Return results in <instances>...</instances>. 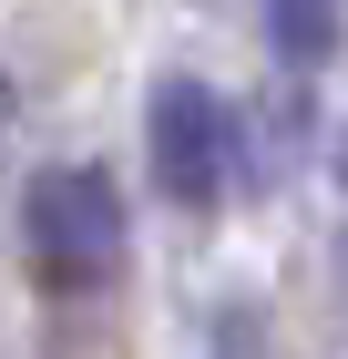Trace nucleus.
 <instances>
[{"label":"nucleus","mask_w":348,"mask_h":359,"mask_svg":"<svg viewBox=\"0 0 348 359\" xmlns=\"http://www.w3.org/2000/svg\"><path fill=\"white\" fill-rule=\"evenodd\" d=\"M267 41L287 72H318L338 52V0H267Z\"/></svg>","instance_id":"3"},{"label":"nucleus","mask_w":348,"mask_h":359,"mask_svg":"<svg viewBox=\"0 0 348 359\" xmlns=\"http://www.w3.org/2000/svg\"><path fill=\"white\" fill-rule=\"evenodd\" d=\"M21 236H31V267L41 287L82 298L123 267V195H113L103 165H52L31 175V205H21Z\"/></svg>","instance_id":"1"},{"label":"nucleus","mask_w":348,"mask_h":359,"mask_svg":"<svg viewBox=\"0 0 348 359\" xmlns=\"http://www.w3.org/2000/svg\"><path fill=\"white\" fill-rule=\"evenodd\" d=\"M338 185H348V154H338Z\"/></svg>","instance_id":"4"},{"label":"nucleus","mask_w":348,"mask_h":359,"mask_svg":"<svg viewBox=\"0 0 348 359\" xmlns=\"http://www.w3.org/2000/svg\"><path fill=\"white\" fill-rule=\"evenodd\" d=\"M144 144H154V185L174 205H215V195L236 185V113H225L215 83H195V72H164L154 83Z\"/></svg>","instance_id":"2"}]
</instances>
